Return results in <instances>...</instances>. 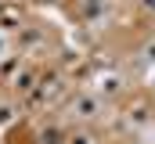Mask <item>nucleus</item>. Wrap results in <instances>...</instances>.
Returning <instances> with one entry per match:
<instances>
[{"instance_id": "1", "label": "nucleus", "mask_w": 155, "mask_h": 144, "mask_svg": "<svg viewBox=\"0 0 155 144\" xmlns=\"http://www.w3.org/2000/svg\"><path fill=\"white\" fill-rule=\"evenodd\" d=\"M76 112H79V115H94V112H97V101H94V97H79Z\"/></svg>"}, {"instance_id": "2", "label": "nucleus", "mask_w": 155, "mask_h": 144, "mask_svg": "<svg viewBox=\"0 0 155 144\" xmlns=\"http://www.w3.org/2000/svg\"><path fill=\"white\" fill-rule=\"evenodd\" d=\"M69 144H90V137H87V133H72V137H69Z\"/></svg>"}]
</instances>
